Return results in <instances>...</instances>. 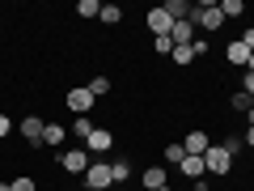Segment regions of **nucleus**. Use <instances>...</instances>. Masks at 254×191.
<instances>
[{
    "label": "nucleus",
    "instance_id": "f257e3e1",
    "mask_svg": "<svg viewBox=\"0 0 254 191\" xmlns=\"http://www.w3.org/2000/svg\"><path fill=\"white\" fill-rule=\"evenodd\" d=\"M203 170H208V179H225V174L233 170V149H229V145H208V153H203Z\"/></svg>",
    "mask_w": 254,
    "mask_h": 191
},
{
    "label": "nucleus",
    "instance_id": "f03ea898",
    "mask_svg": "<svg viewBox=\"0 0 254 191\" xmlns=\"http://www.w3.org/2000/svg\"><path fill=\"white\" fill-rule=\"evenodd\" d=\"M190 21H195L199 30H208V34H212V30H220V26H225L220 0H199V4H195V17H190Z\"/></svg>",
    "mask_w": 254,
    "mask_h": 191
},
{
    "label": "nucleus",
    "instance_id": "7ed1b4c3",
    "mask_svg": "<svg viewBox=\"0 0 254 191\" xmlns=\"http://www.w3.org/2000/svg\"><path fill=\"white\" fill-rule=\"evenodd\" d=\"M85 187H89V191H110V187H115V179H110V162H89V170H85Z\"/></svg>",
    "mask_w": 254,
    "mask_h": 191
},
{
    "label": "nucleus",
    "instance_id": "20e7f679",
    "mask_svg": "<svg viewBox=\"0 0 254 191\" xmlns=\"http://www.w3.org/2000/svg\"><path fill=\"white\" fill-rule=\"evenodd\" d=\"M110 149H115V132H110V127H93L89 140H85V153L102 157V153H110Z\"/></svg>",
    "mask_w": 254,
    "mask_h": 191
},
{
    "label": "nucleus",
    "instance_id": "39448f33",
    "mask_svg": "<svg viewBox=\"0 0 254 191\" xmlns=\"http://www.w3.org/2000/svg\"><path fill=\"white\" fill-rule=\"evenodd\" d=\"M64 102H68V110H72V115H89V110H93V94H89V85H76V90H68V94H64Z\"/></svg>",
    "mask_w": 254,
    "mask_h": 191
},
{
    "label": "nucleus",
    "instance_id": "423d86ee",
    "mask_svg": "<svg viewBox=\"0 0 254 191\" xmlns=\"http://www.w3.org/2000/svg\"><path fill=\"white\" fill-rule=\"evenodd\" d=\"M144 26L153 30L157 38H165V34H170V30H174V17H170V13H165V9H148V17H144Z\"/></svg>",
    "mask_w": 254,
    "mask_h": 191
},
{
    "label": "nucleus",
    "instance_id": "0eeeda50",
    "mask_svg": "<svg viewBox=\"0 0 254 191\" xmlns=\"http://www.w3.org/2000/svg\"><path fill=\"white\" fill-rule=\"evenodd\" d=\"M208 145H212V136L203 132V127H195V132H187V140H182V149H187L190 157H203V153H208Z\"/></svg>",
    "mask_w": 254,
    "mask_h": 191
},
{
    "label": "nucleus",
    "instance_id": "6e6552de",
    "mask_svg": "<svg viewBox=\"0 0 254 191\" xmlns=\"http://www.w3.org/2000/svg\"><path fill=\"white\" fill-rule=\"evenodd\" d=\"M60 166L68 174H85V170H89V153H85V149H68V153L60 157Z\"/></svg>",
    "mask_w": 254,
    "mask_h": 191
},
{
    "label": "nucleus",
    "instance_id": "1a4fd4ad",
    "mask_svg": "<svg viewBox=\"0 0 254 191\" xmlns=\"http://www.w3.org/2000/svg\"><path fill=\"white\" fill-rule=\"evenodd\" d=\"M178 170H182V179H190V187L208 179V170H203V157H190V153L182 157V166H178Z\"/></svg>",
    "mask_w": 254,
    "mask_h": 191
},
{
    "label": "nucleus",
    "instance_id": "9d476101",
    "mask_svg": "<svg viewBox=\"0 0 254 191\" xmlns=\"http://www.w3.org/2000/svg\"><path fill=\"white\" fill-rule=\"evenodd\" d=\"M165 183H170V174H165L161 166H148V170L140 174V191H161Z\"/></svg>",
    "mask_w": 254,
    "mask_h": 191
},
{
    "label": "nucleus",
    "instance_id": "9b49d317",
    "mask_svg": "<svg viewBox=\"0 0 254 191\" xmlns=\"http://www.w3.org/2000/svg\"><path fill=\"white\" fill-rule=\"evenodd\" d=\"M161 9L170 13L174 21H190V17H195V4H190V0H165Z\"/></svg>",
    "mask_w": 254,
    "mask_h": 191
},
{
    "label": "nucleus",
    "instance_id": "f8f14e48",
    "mask_svg": "<svg viewBox=\"0 0 254 191\" xmlns=\"http://www.w3.org/2000/svg\"><path fill=\"white\" fill-rule=\"evenodd\" d=\"M43 119H38V115H26V119H21V136H26L30 140V145H43Z\"/></svg>",
    "mask_w": 254,
    "mask_h": 191
},
{
    "label": "nucleus",
    "instance_id": "ddd939ff",
    "mask_svg": "<svg viewBox=\"0 0 254 191\" xmlns=\"http://www.w3.org/2000/svg\"><path fill=\"white\" fill-rule=\"evenodd\" d=\"M170 38H174V47H190L195 43V21H174Z\"/></svg>",
    "mask_w": 254,
    "mask_h": 191
},
{
    "label": "nucleus",
    "instance_id": "4468645a",
    "mask_svg": "<svg viewBox=\"0 0 254 191\" xmlns=\"http://www.w3.org/2000/svg\"><path fill=\"white\" fill-rule=\"evenodd\" d=\"M229 64H237V68H246V64H250V47L242 43V38H237V43H229Z\"/></svg>",
    "mask_w": 254,
    "mask_h": 191
},
{
    "label": "nucleus",
    "instance_id": "2eb2a0df",
    "mask_svg": "<svg viewBox=\"0 0 254 191\" xmlns=\"http://www.w3.org/2000/svg\"><path fill=\"white\" fill-rule=\"evenodd\" d=\"M64 140H68V127H60V123H47L43 127V145H64Z\"/></svg>",
    "mask_w": 254,
    "mask_h": 191
},
{
    "label": "nucleus",
    "instance_id": "dca6fc26",
    "mask_svg": "<svg viewBox=\"0 0 254 191\" xmlns=\"http://www.w3.org/2000/svg\"><path fill=\"white\" fill-rule=\"evenodd\" d=\"M229 106L242 110V115H250V110H254V98H250L246 90H233V94H229Z\"/></svg>",
    "mask_w": 254,
    "mask_h": 191
},
{
    "label": "nucleus",
    "instance_id": "f3484780",
    "mask_svg": "<svg viewBox=\"0 0 254 191\" xmlns=\"http://www.w3.org/2000/svg\"><path fill=\"white\" fill-rule=\"evenodd\" d=\"M110 179H115V183H127V179H131V166H127V157H115V162H110Z\"/></svg>",
    "mask_w": 254,
    "mask_h": 191
},
{
    "label": "nucleus",
    "instance_id": "a211bd4d",
    "mask_svg": "<svg viewBox=\"0 0 254 191\" xmlns=\"http://www.w3.org/2000/svg\"><path fill=\"white\" fill-rule=\"evenodd\" d=\"M174 64H178V68H187V64H195V43H190V47H174Z\"/></svg>",
    "mask_w": 254,
    "mask_h": 191
},
{
    "label": "nucleus",
    "instance_id": "6ab92c4d",
    "mask_svg": "<svg viewBox=\"0 0 254 191\" xmlns=\"http://www.w3.org/2000/svg\"><path fill=\"white\" fill-rule=\"evenodd\" d=\"M72 136H81V140H89V132H93V123H89V115H76L72 119V127H68Z\"/></svg>",
    "mask_w": 254,
    "mask_h": 191
},
{
    "label": "nucleus",
    "instance_id": "aec40b11",
    "mask_svg": "<svg viewBox=\"0 0 254 191\" xmlns=\"http://www.w3.org/2000/svg\"><path fill=\"white\" fill-rule=\"evenodd\" d=\"M98 21H106V26H119V21H123V9H119V4H102Z\"/></svg>",
    "mask_w": 254,
    "mask_h": 191
},
{
    "label": "nucleus",
    "instance_id": "412c9836",
    "mask_svg": "<svg viewBox=\"0 0 254 191\" xmlns=\"http://www.w3.org/2000/svg\"><path fill=\"white\" fill-rule=\"evenodd\" d=\"M220 13H225V21H233V17L246 13V4H242V0H220Z\"/></svg>",
    "mask_w": 254,
    "mask_h": 191
},
{
    "label": "nucleus",
    "instance_id": "4be33fe9",
    "mask_svg": "<svg viewBox=\"0 0 254 191\" xmlns=\"http://www.w3.org/2000/svg\"><path fill=\"white\" fill-rule=\"evenodd\" d=\"M161 153H165V162H170V166H182V157H187V149H182V140H178V145H165Z\"/></svg>",
    "mask_w": 254,
    "mask_h": 191
},
{
    "label": "nucleus",
    "instance_id": "5701e85b",
    "mask_svg": "<svg viewBox=\"0 0 254 191\" xmlns=\"http://www.w3.org/2000/svg\"><path fill=\"white\" fill-rule=\"evenodd\" d=\"M76 13H81V17H98L102 4H98V0H81V4H76Z\"/></svg>",
    "mask_w": 254,
    "mask_h": 191
},
{
    "label": "nucleus",
    "instance_id": "b1692460",
    "mask_svg": "<svg viewBox=\"0 0 254 191\" xmlns=\"http://www.w3.org/2000/svg\"><path fill=\"white\" fill-rule=\"evenodd\" d=\"M89 94H93V98H102V94H110V81H106V77H93V81H89Z\"/></svg>",
    "mask_w": 254,
    "mask_h": 191
},
{
    "label": "nucleus",
    "instance_id": "393cba45",
    "mask_svg": "<svg viewBox=\"0 0 254 191\" xmlns=\"http://www.w3.org/2000/svg\"><path fill=\"white\" fill-rule=\"evenodd\" d=\"M9 191H34V179H13Z\"/></svg>",
    "mask_w": 254,
    "mask_h": 191
},
{
    "label": "nucleus",
    "instance_id": "a878e982",
    "mask_svg": "<svg viewBox=\"0 0 254 191\" xmlns=\"http://www.w3.org/2000/svg\"><path fill=\"white\" fill-rule=\"evenodd\" d=\"M153 47H157V51H161V55H170V51H174V38H170V34H165V38H157V43H153Z\"/></svg>",
    "mask_w": 254,
    "mask_h": 191
},
{
    "label": "nucleus",
    "instance_id": "bb28decb",
    "mask_svg": "<svg viewBox=\"0 0 254 191\" xmlns=\"http://www.w3.org/2000/svg\"><path fill=\"white\" fill-rule=\"evenodd\" d=\"M9 132H13V119H9V115H0V140L9 136Z\"/></svg>",
    "mask_w": 254,
    "mask_h": 191
},
{
    "label": "nucleus",
    "instance_id": "cd10ccee",
    "mask_svg": "<svg viewBox=\"0 0 254 191\" xmlns=\"http://www.w3.org/2000/svg\"><path fill=\"white\" fill-rule=\"evenodd\" d=\"M242 90H246V94L254 98V73H246V77H242Z\"/></svg>",
    "mask_w": 254,
    "mask_h": 191
},
{
    "label": "nucleus",
    "instance_id": "c85d7f7f",
    "mask_svg": "<svg viewBox=\"0 0 254 191\" xmlns=\"http://www.w3.org/2000/svg\"><path fill=\"white\" fill-rule=\"evenodd\" d=\"M242 145H246V149H254V123L246 127V136H242Z\"/></svg>",
    "mask_w": 254,
    "mask_h": 191
},
{
    "label": "nucleus",
    "instance_id": "c756f323",
    "mask_svg": "<svg viewBox=\"0 0 254 191\" xmlns=\"http://www.w3.org/2000/svg\"><path fill=\"white\" fill-rule=\"evenodd\" d=\"M242 43H246V47H250V51H254V26L246 30V34H242Z\"/></svg>",
    "mask_w": 254,
    "mask_h": 191
},
{
    "label": "nucleus",
    "instance_id": "7c9ffc66",
    "mask_svg": "<svg viewBox=\"0 0 254 191\" xmlns=\"http://www.w3.org/2000/svg\"><path fill=\"white\" fill-rule=\"evenodd\" d=\"M246 73H254V51H250V64H246Z\"/></svg>",
    "mask_w": 254,
    "mask_h": 191
},
{
    "label": "nucleus",
    "instance_id": "2f4dec72",
    "mask_svg": "<svg viewBox=\"0 0 254 191\" xmlns=\"http://www.w3.org/2000/svg\"><path fill=\"white\" fill-rule=\"evenodd\" d=\"M195 191H212V187H208V183H195Z\"/></svg>",
    "mask_w": 254,
    "mask_h": 191
},
{
    "label": "nucleus",
    "instance_id": "473e14b6",
    "mask_svg": "<svg viewBox=\"0 0 254 191\" xmlns=\"http://www.w3.org/2000/svg\"><path fill=\"white\" fill-rule=\"evenodd\" d=\"M161 191H174V187H170V183H165V187H161Z\"/></svg>",
    "mask_w": 254,
    "mask_h": 191
},
{
    "label": "nucleus",
    "instance_id": "72a5a7b5",
    "mask_svg": "<svg viewBox=\"0 0 254 191\" xmlns=\"http://www.w3.org/2000/svg\"><path fill=\"white\" fill-rule=\"evenodd\" d=\"M246 119H250V123H254V110H250V115H246Z\"/></svg>",
    "mask_w": 254,
    "mask_h": 191
}]
</instances>
